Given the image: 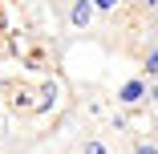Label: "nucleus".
<instances>
[{
	"label": "nucleus",
	"mask_w": 158,
	"mask_h": 154,
	"mask_svg": "<svg viewBox=\"0 0 158 154\" xmlns=\"http://www.w3.org/2000/svg\"><path fill=\"white\" fill-rule=\"evenodd\" d=\"M134 154H158L154 142H134Z\"/></svg>",
	"instance_id": "6"
},
{
	"label": "nucleus",
	"mask_w": 158,
	"mask_h": 154,
	"mask_svg": "<svg viewBox=\"0 0 158 154\" xmlns=\"http://www.w3.org/2000/svg\"><path fill=\"white\" fill-rule=\"evenodd\" d=\"M93 12H98L93 0H73V4H69V24H73V28H85V24L93 20Z\"/></svg>",
	"instance_id": "3"
},
{
	"label": "nucleus",
	"mask_w": 158,
	"mask_h": 154,
	"mask_svg": "<svg viewBox=\"0 0 158 154\" xmlns=\"http://www.w3.org/2000/svg\"><path fill=\"white\" fill-rule=\"evenodd\" d=\"M142 77H158V45L146 53V61H142Z\"/></svg>",
	"instance_id": "4"
},
{
	"label": "nucleus",
	"mask_w": 158,
	"mask_h": 154,
	"mask_svg": "<svg viewBox=\"0 0 158 154\" xmlns=\"http://www.w3.org/2000/svg\"><path fill=\"white\" fill-rule=\"evenodd\" d=\"M0 28H4V4H0Z\"/></svg>",
	"instance_id": "9"
},
{
	"label": "nucleus",
	"mask_w": 158,
	"mask_h": 154,
	"mask_svg": "<svg viewBox=\"0 0 158 154\" xmlns=\"http://www.w3.org/2000/svg\"><path fill=\"white\" fill-rule=\"evenodd\" d=\"M81 154H110V146H106V142H98V138H89V142L81 146Z\"/></svg>",
	"instance_id": "5"
},
{
	"label": "nucleus",
	"mask_w": 158,
	"mask_h": 154,
	"mask_svg": "<svg viewBox=\"0 0 158 154\" xmlns=\"http://www.w3.org/2000/svg\"><path fill=\"white\" fill-rule=\"evenodd\" d=\"M146 98H150V85H146V77H130L122 89H118V102L126 106V110H134V106H146Z\"/></svg>",
	"instance_id": "2"
},
{
	"label": "nucleus",
	"mask_w": 158,
	"mask_h": 154,
	"mask_svg": "<svg viewBox=\"0 0 158 154\" xmlns=\"http://www.w3.org/2000/svg\"><path fill=\"white\" fill-rule=\"evenodd\" d=\"M8 106L16 114H41L45 94H41V85H8Z\"/></svg>",
	"instance_id": "1"
},
{
	"label": "nucleus",
	"mask_w": 158,
	"mask_h": 154,
	"mask_svg": "<svg viewBox=\"0 0 158 154\" xmlns=\"http://www.w3.org/2000/svg\"><path fill=\"white\" fill-rule=\"evenodd\" d=\"M0 4H4V0H0Z\"/></svg>",
	"instance_id": "11"
},
{
	"label": "nucleus",
	"mask_w": 158,
	"mask_h": 154,
	"mask_svg": "<svg viewBox=\"0 0 158 154\" xmlns=\"http://www.w3.org/2000/svg\"><path fill=\"white\" fill-rule=\"evenodd\" d=\"M150 98H154V102H158V89H150Z\"/></svg>",
	"instance_id": "10"
},
{
	"label": "nucleus",
	"mask_w": 158,
	"mask_h": 154,
	"mask_svg": "<svg viewBox=\"0 0 158 154\" xmlns=\"http://www.w3.org/2000/svg\"><path fill=\"white\" fill-rule=\"evenodd\" d=\"M93 4H98V12H114V8L122 4V0H93Z\"/></svg>",
	"instance_id": "7"
},
{
	"label": "nucleus",
	"mask_w": 158,
	"mask_h": 154,
	"mask_svg": "<svg viewBox=\"0 0 158 154\" xmlns=\"http://www.w3.org/2000/svg\"><path fill=\"white\" fill-rule=\"evenodd\" d=\"M142 8H158V0H142Z\"/></svg>",
	"instance_id": "8"
}]
</instances>
